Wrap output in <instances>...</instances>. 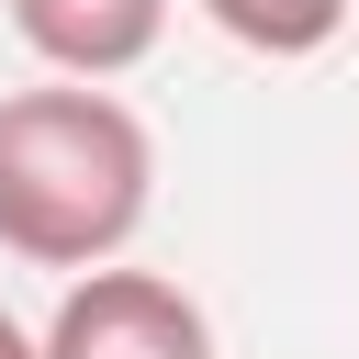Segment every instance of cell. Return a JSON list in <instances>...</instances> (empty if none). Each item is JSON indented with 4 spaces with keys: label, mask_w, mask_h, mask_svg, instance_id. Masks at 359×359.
Listing matches in <instances>:
<instances>
[{
    "label": "cell",
    "mask_w": 359,
    "mask_h": 359,
    "mask_svg": "<svg viewBox=\"0 0 359 359\" xmlns=\"http://www.w3.org/2000/svg\"><path fill=\"white\" fill-rule=\"evenodd\" d=\"M0 359H34V337H22V325H11V314H0Z\"/></svg>",
    "instance_id": "obj_5"
},
{
    "label": "cell",
    "mask_w": 359,
    "mask_h": 359,
    "mask_svg": "<svg viewBox=\"0 0 359 359\" xmlns=\"http://www.w3.org/2000/svg\"><path fill=\"white\" fill-rule=\"evenodd\" d=\"M348 11L359 0H202V22L236 34L247 56H325L348 34Z\"/></svg>",
    "instance_id": "obj_4"
},
{
    "label": "cell",
    "mask_w": 359,
    "mask_h": 359,
    "mask_svg": "<svg viewBox=\"0 0 359 359\" xmlns=\"http://www.w3.org/2000/svg\"><path fill=\"white\" fill-rule=\"evenodd\" d=\"M11 34L56 79L101 90V79H123V67H146L168 45V0H11Z\"/></svg>",
    "instance_id": "obj_3"
},
{
    "label": "cell",
    "mask_w": 359,
    "mask_h": 359,
    "mask_svg": "<svg viewBox=\"0 0 359 359\" xmlns=\"http://www.w3.org/2000/svg\"><path fill=\"white\" fill-rule=\"evenodd\" d=\"M34 359H213V314L157 269H79Z\"/></svg>",
    "instance_id": "obj_2"
},
{
    "label": "cell",
    "mask_w": 359,
    "mask_h": 359,
    "mask_svg": "<svg viewBox=\"0 0 359 359\" xmlns=\"http://www.w3.org/2000/svg\"><path fill=\"white\" fill-rule=\"evenodd\" d=\"M157 202V135L79 79L0 90V247L34 269H112Z\"/></svg>",
    "instance_id": "obj_1"
}]
</instances>
